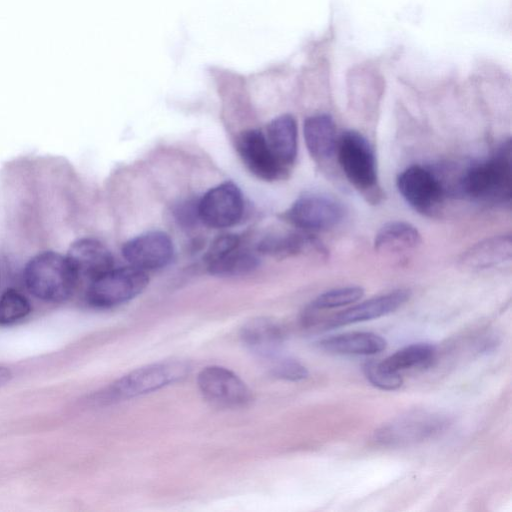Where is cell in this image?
<instances>
[{
    "mask_svg": "<svg viewBox=\"0 0 512 512\" xmlns=\"http://www.w3.org/2000/svg\"><path fill=\"white\" fill-rule=\"evenodd\" d=\"M345 207L337 198L311 192L300 196L284 213V219L305 231H327L345 217Z\"/></svg>",
    "mask_w": 512,
    "mask_h": 512,
    "instance_id": "cell-6",
    "label": "cell"
},
{
    "mask_svg": "<svg viewBox=\"0 0 512 512\" xmlns=\"http://www.w3.org/2000/svg\"><path fill=\"white\" fill-rule=\"evenodd\" d=\"M410 298V291L397 289L352 306L331 318L326 328H336L382 317L394 312Z\"/></svg>",
    "mask_w": 512,
    "mask_h": 512,
    "instance_id": "cell-13",
    "label": "cell"
},
{
    "mask_svg": "<svg viewBox=\"0 0 512 512\" xmlns=\"http://www.w3.org/2000/svg\"><path fill=\"white\" fill-rule=\"evenodd\" d=\"M23 278L27 289L35 297L59 303L73 294L79 277L66 256L44 251L28 261Z\"/></svg>",
    "mask_w": 512,
    "mask_h": 512,
    "instance_id": "cell-2",
    "label": "cell"
},
{
    "mask_svg": "<svg viewBox=\"0 0 512 512\" xmlns=\"http://www.w3.org/2000/svg\"><path fill=\"white\" fill-rule=\"evenodd\" d=\"M190 365L182 360H166L137 368L111 383L98 394V401L114 402L144 395L184 379Z\"/></svg>",
    "mask_w": 512,
    "mask_h": 512,
    "instance_id": "cell-4",
    "label": "cell"
},
{
    "mask_svg": "<svg viewBox=\"0 0 512 512\" xmlns=\"http://www.w3.org/2000/svg\"><path fill=\"white\" fill-rule=\"evenodd\" d=\"M210 273L218 276L245 274L257 266L255 255L241 247L235 234H224L210 245L205 257Z\"/></svg>",
    "mask_w": 512,
    "mask_h": 512,
    "instance_id": "cell-10",
    "label": "cell"
},
{
    "mask_svg": "<svg viewBox=\"0 0 512 512\" xmlns=\"http://www.w3.org/2000/svg\"><path fill=\"white\" fill-rule=\"evenodd\" d=\"M244 346L261 359L273 360L279 356L283 334L274 321L258 317L246 322L240 330Z\"/></svg>",
    "mask_w": 512,
    "mask_h": 512,
    "instance_id": "cell-15",
    "label": "cell"
},
{
    "mask_svg": "<svg viewBox=\"0 0 512 512\" xmlns=\"http://www.w3.org/2000/svg\"><path fill=\"white\" fill-rule=\"evenodd\" d=\"M363 371L367 380L373 386L382 390H396L403 384L400 373L388 371L376 361L367 362Z\"/></svg>",
    "mask_w": 512,
    "mask_h": 512,
    "instance_id": "cell-25",
    "label": "cell"
},
{
    "mask_svg": "<svg viewBox=\"0 0 512 512\" xmlns=\"http://www.w3.org/2000/svg\"><path fill=\"white\" fill-rule=\"evenodd\" d=\"M337 157L351 185L372 204L382 198L376 159L368 140L354 130L345 131L338 139Z\"/></svg>",
    "mask_w": 512,
    "mask_h": 512,
    "instance_id": "cell-3",
    "label": "cell"
},
{
    "mask_svg": "<svg viewBox=\"0 0 512 512\" xmlns=\"http://www.w3.org/2000/svg\"><path fill=\"white\" fill-rule=\"evenodd\" d=\"M441 425L439 420L429 416L406 418L384 429L381 439L392 443L417 440L436 432Z\"/></svg>",
    "mask_w": 512,
    "mask_h": 512,
    "instance_id": "cell-22",
    "label": "cell"
},
{
    "mask_svg": "<svg viewBox=\"0 0 512 512\" xmlns=\"http://www.w3.org/2000/svg\"><path fill=\"white\" fill-rule=\"evenodd\" d=\"M458 188L470 199L493 204L508 203L512 196L511 142H504L489 159L468 168Z\"/></svg>",
    "mask_w": 512,
    "mask_h": 512,
    "instance_id": "cell-1",
    "label": "cell"
},
{
    "mask_svg": "<svg viewBox=\"0 0 512 512\" xmlns=\"http://www.w3.org/2000/svg\"><path fill=\"white\" fill-rule=\"evenodd\" d=\"M66 258L78 275L90 281L113 268V257L96 239L82 238L69 247Z\"/></svg>",
    "mask_w": 512,
    "mask_h": 512,
    "instance_id": "cell-14",
    "label": "cell"
},
{
    "mask_svg": "<svg viewBox=\"0 0 512 512\" xmlns=\"http://www.w3.org/2000/svg\"><path fill=\"white\" fill-rule=\"evenodd\" d=\"M12 378V372L7 367L0 366V387L7 384Z\"/></svg>",
    "mask_w": 512,
    "mask_h": 512,
    "instance_id": "cell-27",
    "label": "cell"
},
{
    "mask_svg": "<svg viewBox=\"0 0 512 512\" xmlns=\"http://www.w3.org/2000/svg\"><path fill=\"white\" fill-rule=\"evenodd\" d=\"M243 206L239 188L232 182H224L204 194L197 203V212L205 225L227 228L239 221Z\"/></svg>",
    "mask_w": 512,
    "mask_h": 512,
    "instance_id": "cell-9",
    "label": "cell"
},
{
    "mask_svg": "<svg viewBox=\"0 0 512 512\" xmlns=\"http://www.w3.org/2000/svg\"><path fill=\"white\" fill-rule=\"evenodd\" d=\"M364 294L359 286H346L320 294L310 305L309 311L332 309L357 302Z\"/></svg>",
    "mask_w": 512,
    "mask_h": 512,
    "instance_id": "cell-24",
    "label": "cell"
},
{
    "mask_svg": "<svg viewBox=\"0 0 512 512\" xmlns=\"http://www.w3.org/2000/svg\"><path fill=\"white\" fill-rule=\"evenodd\" d=\"M435 357L436 348L433 345L416 343L397 350L379 364L388 371L399 373L406 369L427 367Z\"/></svg>",
    "mask_w": 512,
    "mask_h": 512,
    "instance_id": "cell-21",
    "label": "cell"
},
{
    "mask_svg": "<svg viewBox=\"0 0 512 512\" xmlns=\"http://www.w3.org/2000/svg\"><path fill=\"white\" fill-rule=\"evenodd\" d=\"M32 310L29 300L18 290L9 288L0 296V326L13 325Z\"/></svg>",
    "mask_w": 512,
    "mask_h": 512,
    "instance_id": "cell-23",
    "label": "cell"
},
{
    "mask_svg": "<svg viewBox=\"0 0 512 512\" xmlns=\"http://www.w3.org/2000/svg\"><path fill=\"white\" fill-rule=\"evenodd\" d=\"M510 235L494 236L471 246L461 257L460 264L466 268L485 269L511 259Z\"/></svg>",
    "mask_w": 512,
    "mask_h": 512,
    "instance_id": "cell-18",
    "label": "cell"
},
{
    "mask_svg": "<svg viewBox=\"0 0 512 512\" xmlns=\"http://www.w3.org/2000/svg\"><path fill=\"white\" fill-rule=\"evenodd\" d=\"M197 385L203 397L218 407H244L252 400L251 390L245 382L222 366L203 368L197 376Z\"/></svg>",
    "mask_w": 512,
    "mask_h": 512,
    "instance_id": "cell-8",
    "label": "cell"
},
{
    "mask_svg": "<svg viewBox=\"0 0 512 512\" xmlns=\"http://www.w3.org/2000/svg\"><path fill=\"white\" fill-rule=\"evenodd\" d=\"M322 349L345 355H373L386 348V340L372 332H350L330 336L319 342Z\"/></svg>",
    "mask_w": 512,
    "mask_h": 512,
    "instance_id": "cell-20",
    "label": "cell"
},
{
    "mask_svg": "<svg viewBox=\"0 0 512 512\" xmlns=\"http://www.w3.org/2000/svg\"><path fill=\"white\" fill-rule=\"evenodd\" d=\"M129 265L141 270H155L166 266L173 256V245L167 234L146 232L127 241L122 248Z\"/></svg>",
    "mask_w": 512,
    "mask_h": 512,
    "instance_id": "cell-11",
    "label": "cell"
},
{
    "mask_svg": "<svg viewBox=\"0 0 512 512\" xmlns=\"http://www.w3.org/2000/svg\"><path fill=\"white\" fill-rule=\"evenodd\" d=\"M270 373L288 381H300L308 376V370L299 361L279 356L271 360Z\"/></svg>",
    "mask_w": 512,
    "mask_h": 512,
    "instance_id": "cell-26",
    "label": "cell"
},
{
    "mask_svg": "<svg viewBox=\"0 0 512 512\" xmlns=\"http://www.w3.org/2000/svg\"><path fill=\"white\" fill-rule=\"evenodd\" d=\"M421 234L405 221H391L383 225L374 239L375 249L384 254H401L417 248Z\"/></svg>",
    "mask_w": 512,
    "mask_h": 512,
    "instance_id": "cell-19",
    "label": "cell"
},
{
    "mask_svg": "<svg viewBox=\"0 0 512 512\" xmlns=\"http://www.w3.org/2000/svg\"><path fill=\"white\" fill-rule=\"evenodd\" d=\"M265 139L278 163L288 171L297 156V124L295 119L284 114L274 118L267 126Z\"/></svg>",
    "mask_w": 512,
    "mask_h": 512,
    "instance_id": "cell-17",
    "label": "cell"
},
{
    "mask_svg": "<svg viewBox=\"0 0 512 512\" xmlns=\"http://www.w3.org/2000/svg\"><path fill=\"white\" fill-rule=\"evenodd\" d=\"M146 271L131 265L112 268L90 281L86 298L96 308H111L139 295L148 285Z\"/></svg>",
    "mask_w": 512,
    "mask_h": 512,
    "instance_id": "cell-5",
    "label": "cell"
},
{
    "mask_svg": "<svg viewBox=\"0 0 512 512\" xmlns=\"http://www.w3.org/2000/svg\"><path fill=\"white\" fill-rule=\"evenodd\" d=\"M236 147L245 166L260 179L273 181L287 172L272 154L260 130L249 129L240 133Z\"/></svg>",
    "mask_w": 512,
    "mask_h": 512,
    "instance_id": "cell-12",
    "label": "cell"
},
{
    "mask_svg": "<svg viewBox=\"0 0 512 512\" xmlns=\"http://www.w3.org/2000/svg\"><path fill=\"white\" fill-rule=\"evenodd\" d=\"M397 188L404 200L418 213L435 216L444 202L445 187L430 170L412 165L397 178Z\"/></svg>",
    "mask_w": 512,
    "mask_h": 512,
    "instance_id": "cell-7",
    "label": "cell"
},
{
    "mask_svg": "<svg viewBox=\"0 0 512 512\" xmlns=\"http://www.w3.org/2000/svg\"><path fill=\"white\" fill-rule=\"evenodd\" d=\"M304 139L310 155L317 162L330 160L337 150V129L328 114L308 117L303 126Z\"/></svg>",
    "mask_w": 512,
    "mask_h": 512,
    "instance_id": "cell-16",
    "label": "cell"
}]
</instances>
